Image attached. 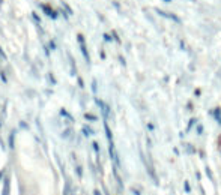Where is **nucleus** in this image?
<instances>
[{"mask_svg":"<svg viewBox=\"0 0 221 195\" xmlns=\"http://www.w3.org/2000/svg\"><path fill=\"white\" fill-rule=\"evenodd\" d=\"M78 42H80V45H81V51H83V54H84V59L89 62V54H87V51H86V45H84V38H83L81 35H78Z\"/></svg>","mask_w":221,"mask_h":195,"instance_id":"1","label":"nucleus"},{"mask_svg":"<svg viewBox=\"0 0 221 195\" xmlns=\"http://www.w3.org/2000/svg\"><path fill=\"white\" fill-rule=\"evenodd\" d=\"M42 8H44V11H47V12H48V15H50V17H53V18L56 17V12H53V11H51V8H50L48 5H44Z\"/></svg>","mask_w":221,"mask_h":195,"instance_id":"2","label":"nucleus"},{"mask_svg":"<svg viewBox=\"0 0 221 195\" xmlns=\"http://www.w3.org/2000/svg\"><path fill=\"white\" fill-rule=\"evenodd\" d=\"M86 119H87V120H90V122H95V120H96V117H95V116H92V114H86Z\"/></svg>","mask_w":221,"mask_h":195,"instance_id":"3","label":"nucleus"},{"mask_svg":"<svg viewBox=\"0 0 221 195\" xmlns=\"http://www.w3.org/2000/svg\"><path fill=\"white\" fill-rule=\"evenodd\" d=\"M185 189H187V192H190V185H188V182H185Z\"/></svg>","mask_w":221,"mask_h":195,"instance_id":"4","label":"nucleus"},{"mask_svg":"<svg viewBox=\"0 0 221 195\" xmlns=\"http://www.w3.org/2000/svg\"><path fill=\"white\" fill-rule=\"evenodd\" d=\"M0 56H2L3 59H6V56H5V53H3V51H2V48H0Z\"/></svg>","mask_w":221,"mask_h":195,"instance_id":"5","label":"nucleus"},{"mask_svg":"<svg viewBox=\"0 0 221 195\" xmlns=\"http://www.w3.org/2000/svg\"><path fill=\"white\" fill-rule=\"evenodd\" d=\"M95 195H101V194H99V192H98V191H96V192H95Z\"/></svg>","mask_w":221,"mask_h":195,"instance_id":"6","label":"nucleus"},{"mask_svg":"<svg viewBox=\"0 0 221 195\" xmlns=\"http://www.w3.org/2000/svg\"><path fill=\"white\" fill-rule=\"evenodd\" d=\"M3 176V171H0V177H2Z\"/></svg>","mask_w":221,"mask_h":195,"instance_id":"7","label":"nucleus"}]
</instances>
